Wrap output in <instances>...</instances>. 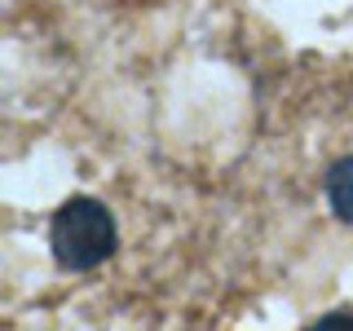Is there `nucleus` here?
<instances>
[{
    "label": "nucleus",
    "instance_id": "nucleus-3",
    "mask_svg": "<svg viewBox=\"0 0 353 331\" xmlns=\"http://www.w3.org/2000/svg\"><path fill=\"white\" fill-rule=\"evenodd\" d=\"M309 331H353V309H336V314L318 318Z\"/></svg>",
    "mask_w": 353,
    "mask_h": 331
},
{
    "label": "nucleus",
    "instance_id": "nucleus-2",
    "mask_svg": "<svg viewBox=\"0 0 353 331\" xmlns=\"http://www.w3.org/2000/svg\"><path fill=\"white\" fill-rule=\"evenodd\" d=\"M327 199H331V212L336 217L353 221V154L327 172Z\"/></svg>",
    "mask_w": 353,
    "mask_h": 331
},
{
    "label": "nucleus",
    "instance_id": "nucleus-1",
    "mask_svg": "<svg viewBox=\"0 0 353 331\" xmlns=\"http://www.w3.org/2000/svg\"><path fill=\"white\" fill-rule=\"evenodd\" d=\"M49 248L58 257L62 270H97L110 252H115V217L106 212V203L88 194H75L53 212L49 225Z\"/></svg>",
    "mask_w": 353,
    "mask_h": 331
}]
</instances>
